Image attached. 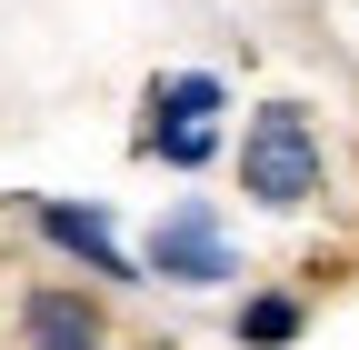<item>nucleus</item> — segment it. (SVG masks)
I'll use <instances>...</instances> for the list:
<instances>
[{"instance_id":"3","label":"nucleus","mask_w":359,"mask_h":350,"mask_svg":"<svg viewBox=\"0 0 359 350\" xmlns=\"http://www.w3.org/2000/svg\"><path fill=\"white\" fill-rule=\"evenodd\" d=\"M30 221H40V240H50V250H70L80 271H100V280H140V271H130V250H120V231H110V210H100V200H40Z\"/></svg>"},{"instance_id":"7","label":"nucleus","mask_w":359,"mask_h":350,"mask_svg":"<svg viewBox=\"0 0 359 350\" xmlns=\"http://www.w3.org/2000/svg\"><path fill=\"white\" fill-rule=\"evenodd\" d=\"M160 120H219V80H210V70L160 80V91H150V130H160Z\"/></svg>"},{"instance_id":"5","label":"nucleus","mask_w":359,"mask_h":350,"mask_svg":"<svg viewBox=\"0 0 359 350\" xmlns=\"http://www.w3.org/2000/svg\"><path fill=\"white\" fill-rule=\"evenodd\" d=\"M299 300L290 290H259V300H240V350H280V340H299Z\"/></svg>"},{"instance_id":"2","label":"nucleus","mask_w":359,"mask_h":350,"mask_svg":"<svg viewBox=\"0 0 359 350\" xmlns=\"http://www.w3.org/2000/svg\"><path fill=\"white\" fill-rule=\"evenodd\" d=\"M240 271V250H230V231L210 221L200 200H180V210H160V231H150V250H140V280H180V290H219Z\"/></svg>"},{"instance_id":"6","label":"nucleus","mask_w":359,"mask_h":350,"mask_svg":"<svg viewBox=\"0 0 359 350\" xmlns=\"http://www.w3.org/2000/svg\"><path fill=\"white\" fill-rule=\"evenodd\" d=\"M140 150H160L170 170H210V160H219V120H160Z\"/></svg>"},{"instance_id":"4","label":"nucleus","mask_w":359,"mask_h":350,"mask_svg":"<svg viewBox=\"0 0 359 350\" xmlns=\"http://www.w3.org/2000/svg\"><path fill=\"white\" fill-rule=\"evenodd\" d=\"M20 340H30V350H110V320H100V300L40 280V290L20 300Z\"/></svg>"},{"instance_id":"1","label":"nucleus","mask_w":359,"mask_h":350,"mask_svg":"<svg viewBox=\"0 0 359 350\" xmlns=\"http://www.w3.org/2000/svg\"><path fill=\"white\" fill-rule=\"evenodd\" d=\"M240 181L259 210H299L309 190H320V130H309L299 101H269L250 120V141H240Z\"/></svg>"}]
</instances>
